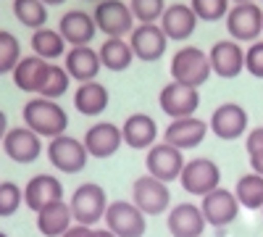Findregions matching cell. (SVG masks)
Wrapping results in <instances>:
<instances>
[{
	"mask_svg": "<svg viewBox=\"0 0 263 237\" xmlns=\"http://www.w3.org/2000/svg\"><path fill=\"white\" fill-rule=\"evenodd\" d=\"M21 58L24 56H21V42L16 40V34L0 29V74H13Z\"/></svg>",
	"mask_w": 263,
	"mask_h": 237,
	"instance_id": "obj_33",
	"label": "cell"
},
{
	"mask_svg": "<svg viewBox=\"0 0 263 237\" xmlns=\"http://www.w3.org/2000/svg\"><path fill=\"white\" fill-rule=\"evenodd\" d=\"M8 129H11V126H8V116H6V111H0V145H3Z\"/></svg>",
	"mask_w": 263,
	"mask_h": 237,
	"instance_id": "obj_41",
	"label": "cell"
},
{
	"mask_svg": "<svg viewBox=\"0 0 263 237\" xmlns=\"http://www.w3.org/2000/svg\"><path fill=\"white\" fill-rule=\"evenodd\" d=\"M245 71H250L255 79H263V40H255L245 50Z\"/></svg>",
	"mask_w": 263,
	"mask_h": 237,
	"instance_id": "obj_37",
	"label": "cell"
},
{
	"mask_svg": "<svg viewBox=\"0 0 263 237\" xmlns=\"http://www.w3.org/2000/svg\"><path fill=\"white\" fill-rule=\"evenodd\" d=\"M24 203V190L16 182H0V216H13Z\"/></svg>",
	"mask_w": 263,
	"mask_h": 237,
	"instance_id": "obj_36",
	"label": "cell"
},
{
	"mask_svg": "<svg viewBox=\"0 0 263 237\" xmlns=\"http://www.w3.org/2000/svg\"><path fill=\"white\" fill-rule=\"evenodd\" d=\"M197 21H200V19L195 16V11L190 8V3H174V6H166V11H163L158 24H161V29L166 32L168 40L184 42V40H190L195 34Z\"/></svg>",
	"mask_w": 263,
	"mask_h": 237,
	"instance_id": "obj_23",
	"label": "cell"
},
{
	"mask_svg": "<svg viewBox=\"0 0 263 237\" xmlns=\"http://www.w3.org/2000/svg\"><path fill=\"white\" fill-rule=\"evenodd\" d=\"M3 150L13 163H34L42 156V137L29 126H11L3 140Z\"/></svg>",
	"mask_w": 263,
	"mask_h": 237,
	"instance_id": "obj_17",
	"label": "cell"
},
{
	"mask_svg": "<svg viewBox=\"0 0 263 237\" xmlns=\"http://www.w3.org/2000/svg\"><path fill=\"white\" fill-rule=\"evenodd\" d=\"M239 200L234 195V190H227V187H216L213 192H208L205 198H200V211L208 222V227H229L232 222H237L239 216Z\"/></svg>",
	"mask_w": 263,
	"mask_h": 237,
	"instance_id": "obj_12",
	"label": "cell"
},
{
	"mask_svg": "<svg viewBox=\"0 0 263 237\" xmlns=\"http://www.w3.org/2000/svg\"><path fill=\"white\" fill-rule=\"evenodd\" d=\"M0 237H8V234H6V232H0Z\"/></svg>",
	"mask_w": 263,
	"mask_h": 237,
	"instance_id": "obj_46",
	"label": "cell"
},
{
	"mask_svg": "<svg viewBox=\"0 0 263 237\" xmlns=\"http://www.w3.org/2000/svg\"><path fill=\"white\" fill-rule=\"evenodd\" d=\"M87 158H90V153H87L84 142L71 135H61L48 142V161L63 174H79L87 166Z\"/></svg>",
	"mask_w": 263,
	"mask_h": 237,
	"instance_id": "obj_10",
	"label": "cell"
},
{
	"mask_svg": "<svg viewBox=\"0 0 263 237\" xmlns=\"http://www.w3.org/2000/svg\"><path fill=\"white\" fill-rule=\"evenodd\" d=\"M158 105L171 121L195 116V111L200 108V90L187 87V84H182V82H168L158 93Z\"/></svg>",
	"mask_w": 263,
	"mask_h": 237,
	"instance_id": "obj_11",
	"label": "cell"
},
{
	"mask_svg": "<svg viewBox=\"0 0 263 237\" xmlns=\"http://www.w3.org/2000/svg\"><path fill=\"white\" fill-rule=\"evenodd\" d=\"M90 237H116L111 229H90Z\"/></svg>",
	"mask_w": 263,
	"mask_h": 237,
	"instance_id": "obj_42",
	"label": "cell"
},
{
	"mask_svg": "<svg viewBox=\"0 0 263 237\" xmlns=\"http://www.w3.org/2000/svg\"><path fill=\"white\" fill-rule=\"evenodd\" d=\"M45 6H61V3H66V0H42Z\"/></svg>",
	"mask_w": 263,
	"mask_h": 237,
	"instance_id": "obj_43",
	"label": "cell"
},
{
	"mask_svg": "<svg viewBox=\"0 0 263 237\" xmlns=\"http://www.w3.org/2000/svg\"><path fill=\"white\" fill-rule=\"evenodd\" d=\"M234 195L239 200L242 208H250V211H260L263 208V177L255 174V171H248L237 179L234 185Z\"/></svg>",
	"mask_w": 263,
	"mask_h": 237,
	"instance_id": "obj_31",
	"label": "cell"
},
{
	"mask_svg": "<svg viewBox=\"0 0 263 237\" xmlns=\"http://www.w3.org/2000/svg\"><path fill=\"white\" fill-rule=\"evenodd\" d=\"M13 16L18 19V24L37 32L48 24V6L42 0H13Z\"/></svg>",
	"mask_w": 263,
	"mask_h": 237,
	"instance_id": "obj_32",
	"label": "cell"
},
{
	"mask_svg": "<svg viewBox=\"0 0 263 237\" xmlns=\"http://www.w3.org/2000/svg\"><path fill=\"white\" fill-rule=\"evenodd\" d=\"M58 200H63V185L53 174H34L24 185V206L34 213H40L42 208H48Z\"/></svg>",
	"mask_w": 263,
	"mask_h": 237,
	"instance_id": "obj_19",
	"label": "cell"
},
{
	"mask_svg": "<svg viewBox=\"0 0 263 237\" xmlns=\"http://www.w3.org/2000/svg\"><path fill=\"white\" fill-rule=\"evenodd\" d=\"M250 171H255V174L263 177V153L260 156H250Z\"/></svg>",
	"mask_w": 263,
	"mask_h": 237,
	"instance_id": "obj_40",
	"label": "cell"
},
{
	"mask_svg": "<svg viewBox=\"0 0 263 237\" xmlns=\"http://www.w3.org/2000/svg\"><path fill=\"white\" fill-rule=\"evenodd\" d=\"M260 213H263V208H260Z\"/></svg>",
	"mask_w": 263,
	"mask_h": 237,
	"instance_id": "obj_47",
	"label": "cell"
},
{
	"mask_svg": "<svg viewBox=\"0 0 263 237\" xmlns=\"http://www.w3.org/2000/svg\"><path fill=\"white\" fill-rule=\"evenodd\" d=\"M166 227L171 237H203L208 222L200 206L195 203H177L166 213Z\"/></svg>",
	"mask_w": 263,
	"mask_h": 237,
	"instance_id": "obj_18",
	"label": "cell"
},
{
	"mask_svg": "<svg viewBox=\"0 0 263 237\" xmlns=\"http://www.w3.org/2000/svg\"><path fill=\"white\" fill-rule=\"evenodd\" d=\"M168 71H171V82H182L195 90H200L213 74L208 53L197 45H182L174 53V58L168 63Z\"/></svg>",
	"mask_w": 263,
	"mask_h": 237,
	"instance_id": "obj_2",
	"label": "cell"
},
{
	"mask_svg": "<svg viewBox=\"0 0 263 237\" xmlns=\"http://www.w3.org/2000/svg\"><path fill=\"white\" fill-rule=\"evenodd\" d=\"M82 142L87 148V153H90V158H111L124 145V135H121V126L111 121H98L84 132Z\"/></svg>",
	"mask_w": 263,
	"mask_h": 237,
	"instance_id": "obj_16",
	"label": "cell"
},
{
	"mask_svg": "<svg viewBox=\"0 0 263 237\" xmlns=\"http://www.w3.org/2000/svg\"><path fill=\"white\" fill-rule=\"evenodd\" d=\"M58 32L66 40V45L82 48V45H90V42L95 40L98 24H95L92 13H87V11H69V13L61 16Z\"/></svg>",
	"mask_w": 263,
	"mask_h": 237,
	"instance_id": "obj_22",
	"label": "cell"
},
{
	"mask_svg": "<svg viewBox=\"0 0 263 237\" xmlns=\"http://www.w3.org/2000/svg\"><path fill=\"white\" fill-rule=\"evenodd\" d=\"M21 119H24V126H29L32 132H37L40 137H48V140L66 135V126H69V114L63 111V105L48 98H40V95L24 103Z\"/></svg>",
	"mask_w": 263,
	"mask_h": 237,
	"instance_id": "obj_1",
	"label": "cell"
},
{
	"mask_svg": "<svg viewBox=\"0 0 263 237\" xmlns=\"http://www.w3.org/2000/svg\"><path fill=\"white\" fill-rule=\"evenodd\" d=\"M48 61H42L37 56H24L16 69H13V84L21 90V93H34L37 95V87H40V79H42V71H45Z\"/></svg>",
	"mask_w": 263,
	"mask_h": 237,
	"instance_id": "obj_29",
	"label": "cell"
},
{
	"mask_svg": "<svg viewBox=\"0 0 263 237\" xmlns=\"http://www.w3.org/2000/svg\"><path fill=\"white\" fill-rule=\"evenodd\" d=\"M184 150L174 148L168 142H156L147 153H145V169L150 177H156L161 182H177L182 177V169H184Z\"/></svg>",
	"mask_w": 263,
	"mask_h": 237,
	"instance_id": "obj_8",
	"label": "cell"
},
{
	"mask_svg": "<svg viewBox=\"0 0 263 237\" xmlns=\"http://www.w3.org/2000/svg\"><path fill=\"white\" fill-rule=\"evenodd\" d=\"M92 19L98 24V32H103L105 37H126L137 27L132 8L124 0H100L92 11Z\"/></svg>",
	"mask_w": 263,
	"mask_h": 237,
	"instance_id": "obj_6",
	"label": "cell"
},
{
	"mask_svg": "<svg viewBox=\"0 0 263 237\" xmlns=\"http://www.w3.org/2000/svg\"><path fill=\"white\" fill-rule=\"evenodd\" d=\"M121 135H124V145L135 150H150L158 137V124L153 116L140 111V114L126 116V121L121 124Z\"/></svg>",
	"mask_w": 263,
	"mask_h": 237,
	"instance_id": "obj_24",
	"label": "cell"
},
{
	"mask_svg": "<svg viewBox=\"0 0 263 237\" xmlns=\"http://www.w3.org/2000/svg\"><path fill=\"white\" fill-rule=\"evenodd\" d=\"M245 148H248V158L263 153V126L250 129V132H248V140H245Z\"/></svg>",
	"mask_w": 263,
	"mask_h": 237,
	"instance_id": "obj_38",
	"label": "cell"
},
{
	"mask_svg": "<svg viewBox=\"0 0 263 237\" xmlns=\"http://www.w3.org/2000/svg\"><path fill=\"white\" fill-rule=\"evenodd\" d=\"M69 84H71V77L63 66L58 63H48L45 71H42V79H40V87H37V95L40 98H48V100H58L69 93Z\"/></svg>",
	"mask_w": 263,
	"mask_h": 237,
	"instance_id": "obj_30",
	"label": "cell"
},
{
	"mask_svg": "<svg viewBox=\"0 0 263 237\" xmlns=\"http://www.w3.org/2000/svg\"><path fill=\"white\" fill-rule=\"evenodd\" d=\"M98 53H100L103 69H108V71H126L132 66V61H135L129 40H124V37H108Z\"/></svg>",
	"mask_w": 263,
	"mask_h": 237,
	"instance_id": "obj_27",
	"label": "cell"
},
{
	"mask_svg": "<svg viewBox=\"0 0 263 237\" xmlns=\"http://www.w3.org/2000/svg\"><path fill=\"white\" fill-rule=\"evenodd\" d=\"M227 32L234 42H255L263 34V11L258 3H239L227 13Z\"/></svg>",
	"mask_w": 263,
	"mask_h": 237,
	"instance_id": "obj_9",
	"label": "cell"
},
{
	"mask_svg": "<svg viewBox=\"0 0 263 237\" xmlns=\"http://www.w3.org/2000/svg\"><path fill=\"white\" fill-rule=\"evenodd\" d=\"M90 229L92 227H84V224H74L69 232H66L63 237H90Z\"/></svg>",
	"mask_w": 263,
	"mask_h": 237,
	"instance_id": "obj_39",
	"label": "cell"
},
{
	"mask_svg": "<svg viewBox=\"0 0 263 237\" xmlns=\"http://www.w3.org/2000/svg\"><path fill=\"white\" fill-rule=\"evenodd\" d=\"M87 3H100V0H87Z\"/></svg>",
	"mask_w": 263,
	"mask_h": 237,
	"instance_id": "obj_45",
	"label": "cell"
},
{
	"mask_svg": "<svg viewBox=\"0 0 263 237\" xmlns=\"http://www.w3.org/2000/svg\"><path fill=\"white\" fill-rule=\"evenodd\" d=\"M129 8L137 24H158L166 11V0H129Z\"/></svg>",
	"mask_w": 263,
	"mask_h": 237,
	"instance_id": "obj_34",
	"label": "cell"
},
{
	"mask_svg": "<svg viewBox=\"0 0 263 237\" xmlns=\"http://www.w3.org/2000/svg\"><path fill=\"white\" fill-rule=\"evenodd\" d=\"M232 6H239V3H253V0H229Z\"/></svg>",
	"mask_w": 263,
	"mask_h": 237,
	"instance_id": "obj_44",
	"label": "cell"
},
{
	"mask_svg": "<svg viewBox=\"0 0 263 237\" xmlns=\"http://www.w3.org/2000/svg\"><path fill=\"white\" fill-rule=\"evenodd\" d=\"M190 8L200 21H218V19H227L232 3L229 0H190Z\"/></svg>",
	"mask_w": 263,
	"mask_h": 237,
	"instance_id": "obj_35",
	"label": "cell"
},
{
	"mask_svg": "<svg viewBox=\"0 0 263 237\" xmlns=\"http://www.w3.org/2000/svg\"><path fill=\"white\" fill-rule=\"evenodd\" d=\"M208 121L197 119V116H187V119H174L166 132H163V142L179 148V150H190V148H197L203 145L205 135H208Z\"/></svg>",
	"mask_w": 263,
	"mask_h": 237,
	"instance_id": "obj_21",
	"label": "cell"
},
{
	"mask_svg": "<svg viewBox=\"0 0 263 237\" xmlns=\"http://www.w3.org/2000/svg\"><path fill=\"white\" fill-rule=\"evenodd\" d=\"M211 71L221 79H234L245 71V48L234 40H218L208 50Z\"/></svg>",
	"mask_w": 263,
	"mask_h": 237,
	"instance_id": "obj_15",
	"label": "cell"
},
{
	"mask_svg": "<svg viewBox=\"0 0 263 237\" xmlns=\"http://www.w3.org/2000/svg\"><path fill=\"white\" fill-rule=\"evenodd\" d=\"M132 203H135L145 216H161L171 208V190L166 182L142 174L132 185Z\"/></svg>",
	"mask_w": 263,
	"mask_h": 237,
	"instance_id": "obj_4",
	"label": "cell"
},
{
	"mask_svg": "<svg viewBox=\"0 0 263 237\" xmlns=\"http://www.w3.org/2000/svg\"><path fill=\"white\" fill-rule=\"evenodd\" d=\"M179 185L184 187V192L197 198H205L208 192H213L216 187H221V169L211 158H192L184 163Z\"/></svg>",
	"mask_w": 263,
	"mask_h": 237,
	"instance_id": "obj_5",
	"label": "cell"
},
{
	"mask_svg": "<svg viewBox=\"0 0 263 237\" xmlns=\"http://www.w3.org/2000/svg\"><path fill=\"white\" fill-rule=\"evenodd\" d=\"M71 216L74 224H84V227H95L98 222L105 219V211H108V195L105 190L95 182H84L71 192Z\"/></svg>",
	"mask_w": 263,
	"mask_h": 237,
	"instance_id": "obj_3",
	"label": "cell"
},
{
	"mask_svg": "<svg viewBox=\"0 0 263 237\" xmlns=\"http://www.w3.org/2000/svg\"><path fill=\"white\" fill-rule=\"evenodd\" d=\"M108 103H111V93L103 82H84L74 90V108L82 114V116H100Z\"/></svg>",
	"mask_w": 263,
	"mask_h": 237,
	"instance_id": "obj_25",
	"label": "cell"
},
{
	"mask_svg": "<svg viewBox=\"0 0 263 237\" xmlns=\"http://www.w3.org/2000/svg\"><path fill=\"white\" fill-rule=\"evenodd\" d=\"M103 222L116 237H142L147 229V216L132 200H111Z\"/></svg>",
	"mask_w": 263,
	"mask_h": 237,
	"instance_id": "obj_7",
	"label": "cell"
},
{
	"mask_svg": "<svg viewBox=\"0 0 263 237\" xmlns=\"http://www.w3.org/2000/svg\"><path fill=\"white\" fill-rule=\"evenodd\" d=\"M71 227H74V216H71V206L66 200H58L37 213V229L45 237H63Z\"/></svg>",
	"mask_w": 263,
	"mask_h": 237,
	"instance_id": "obj_26",
	"label": "cell"
},
{
	"mask_svg": "<svg viewBox=\"0 0 263 237\" xmlns=\"http://www.w3.org/2000/svg\"><path fill=\"white\" fill-rule=\"evenodd\" d=\"M29 42H32L34 56L42 58V61H48V63H53V61H58V58L66 56V40L61 37L58 29L42 27V29L32 32V40Z\"/></svg>",
	"mask_w": 263,
	"mask_h": 237,
	"instance_id": "obj_28",
	"label": "cell"
},
{
	"mask_svg": "<svg viewBox=\"0 0 263 237\" xmlns=\"http://www.w3.org/2000/svg\"><path fill=\"white\" fill-rule=\"evenodd\" d=\"M129 45H132V53H135L137 61L156 63L166 56L168 37L161 29V24H137L129 34Z\"/></svg>",
	"mask_w": 263,
	"mask_h": 237,
	"instance_id": "obj_13",
	"label": "cell"
},
{
	"mask_svg": "<svg viewBox=\"0 0 263 237\" xmlns=\"http://www.w3.org/2000/svg\"><path fill=\"white\" fill-rule=\"evenodd\" d=\"M248 124H250V116L245 111V105L239 103H221L216 105L213 114H211V132L218 137V140H237L248 132Z\"/></svg>",
	"mask_w": 263,
	"mask_h": 237,
	"instance_id": "obj_14",
	"label": "cell"
},
{
	"mask_svg": "<svg viewBox=\"0 0 263 237\" xmlns=\"http://www.w3.org/2000/svg\"><path fill=\"white\" fill-rule=\"evenodd\" d=\"M63 69L69 71V77L79 84L84 82H95L103 63H100V53L92 45H82V48H69L63 56Z\"/></svg>",
	"mask_w": 263,
	"mask_h": 237,
	"instance_id": "obj_20",
	"label": "cell"
},
{
	"mask_svg": "<svg viewBox=\"0 0 263 237\" xmlns=\"http://www.w3.org/2000/svg\"><path fill=\"white\" fill-rule=\"evenodd\" d=\"M260 3H263V0H260Z\"/></svg>",
	"mask_w": 263,
	"mask_h": 237,
	"instance_id": "obj_48",
	"label": "cell"
}]
</instances>
